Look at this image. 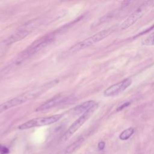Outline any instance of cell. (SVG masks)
Masks as SVG:
<instances>
[{
	"mask_svg": "<svg viewBox=\"0 0 154 154\" xmlns=\"http://www.w3.org/2000/svg\"><path fill=\"white\" fill-rule=\"evenodd\" d=\"M58 82V80L49 82L3 102L0 104V114L11 108L20 105L26 102L33 100L39 97L43 93H46L48 90L54 87Z\"/></svg>",
	"mask_w": 154,
	"mask_h": 154,
	"instance_id": "obj_1",
	"label": "cell"
},
{
	"mask_svg": "<svg viewBox=\"0 0 154 154\" xmlns=\"http://www.w3.org/2000/svg\"><path fill=\"white\" fill-rule=\"evenodd\" d=\"M116 28V26H111L109 28L100 31L96 34L77 43L76 45H74L71 48H70V49H69V53L73 54L77 52L103 40L105 38L107 37L112 32H113L115 31Z\"/></svg>",
	"mask_w": 154,
	"mask_h": 154,
	"instance_id": "obj_2",
	"label": "cell"
},
{
	"mask_svg": "<svg viewBox=\"0 0 154 154\" xmlns=\"http://www.w3.org/2000/svg\"><path fill=\"white\" fill-rule=\"evenodd\" d=\"M97 107L98 104L96 103L93 107H91L86 112L81 114V116L71 125V126L63 135L60 139L61 142H64L67 140L75 132H76V131L79 128H81L82 125L92 116V114L95 112Z\"/></svg>",
	"mask_w": 154,
	"mask_h": 154,
	"instance_id": "obj_3",
	"label": "cell"
},
{
	"mask_svg": "<svg viewBox=\"0 0 154 154\" xmlns=\"http://www.w3.org/2000/svg\"><path fill=\"white\" fill-rule=\"evenodd\" d=\"M63 114H55L47 117H38L29 120L18 126V129L20 130L27 129L34 127H39L47 126L53 124L61 119Z\"/></svg>",
	"mask_w": 154,
	"mask_h": 154,
	"instance_id": "obj_4",
	"label": "cell"
},
{
	"mask_svg": "<svg viewBox=\"0 0 154 154\" xmlns=\"http://www.w3.org/2000/svg\"><path fill=\"white\" fill-rule=\"evenodd\" d=\"M153 3L152 1H146L142 4L122 23L120 28L123 30L132 26L151 8Z\"/></svg>",
	"mask_w": 154,
	"mask_h": 154,
	"instance_id": "obj_5",
	"label": "cell"
},
{
	"mask_svg": "<svg viewBox=\"0 0 154 154\" xmlns=\"http://www.w3.org/2000/svg\"><path fill=\"white\" fill-rule=\"evenodd\" d=\"M53 38L51 37H43L32 43L27 49H26L21 54L19 60H23L26 57H29L31 55L35 54L42 48L46 47L50 43L52 42Z\"/></svg>",
	"mask_w": 154,
	"mask_h": 154,
	"instance_id": "obj_6",
	"label": "cell"
},
{
	"mask_svg": "<svg viewBox=\"0 0 154 154\" xmlns=\"http://www.w3.org/2000/svg\"><path fill=\"white\" fill-rule=\"evenodd\" d=\"M131 78H126L123 81L114 84L103 91V95L106 97H112L119 94L128 88L132 84Z\"/></svg>",
	"mask_w": 154,
	"mask_h": 154,
	"instance_id": "obj_7",
	"label": "cell"
},
{
	"mask_svg": "<svg viewBox=\"0 0 154 154\" xmlns=\"http://www.w3.org/2000/svg\"><path fill=\"white\" fill-rule=\"evenodd\" d=\"M67 97L63 96H58L54 97L48 101L45 102V103H42L40 106H38L35 109V112H42L45 111H47L49 109L53 108L55 106H57L61 103L67 102Z\"/></svg>",
	"mask_w": 154,
	"mask_h": 154,
	"instance_id": "obj_8",
	"label": "cell"
},
{
	"mask_svg": "<svg viewBox=\"0 0 154 154\" xmlns=\"http://www.w3.org/2000/svg\"><path fill=\"white\" fill-rule=\"evenodd\" d=\"M96 103L92 100H87L79 105L76 106L72 109V113L75 115H78L80 114H83L88 110L90 108L93 107Z\"/></svg>",
	"mask_w": 154,
	"mask_h": 154,
	"instance_id": "obj_9",
	"label": "cell"
},
{
	"mask_svg": "<svg viewBox=\"0 0 154 154\" xmlns=\"http://www.w3.org/2000/svg\"><path fill=\"white\" fill-rule=\"evenodd\" d=\"M29 33V31L26 29L23 30H20L18 32L12 34L10 35L6 41L7 44H11L13 43H15L16 42H18L20 40H22L26 36H27Z\"/></svg>",
	"mask_w": 154,
	"mask_h": 154,
	"instance_id": "obj_10",
	"label": "cell"
},
{
	"mask_svg": "<svg viewBox=\"0 0 154 154\" xmlns=\"http://www.w3.org/2000/svg\"><path fill=\"white\" fill-rule=\"evenodd\" d=\"M84 141V138H80L79 139H78L76 141H75V142H73V143H72L70 145H69L66 149V152L67 153H70L73 152L74 150H75L78 147H79V146L83 143V141Z\"/></svg>",
	"mask_w": 154,
	"mask_h": 154,
	"instance_id": "obj_11",
	"label": "cell"
},
{
	"mask_svg": "<svg viewBox=\"0 0 154 154\" xmlns=\"http://www.w3.org/2000/svg\"><path fill=\"white\" fill-rule=\"evenodd\" d=\"M134 132V129L132 128H128L124 130L119 135V138L121 140H126L129 139Z\"/></svg>",
	"mask_w": 154,
	"mask_h": 154,
	"instance_id": "obj_12",
	"label": "cell"
},
{
	"mask_svg": "<svg viewBox=\"0 0 154 154\" xmlns=\"http://www.w3.org/2000/svg\"><path fill=\"white\" fill-rule=\"evenodd\" d=\"M143 43L146 45H154V33L147 37L143 42Z\"/></svg>",
	"mask_w": 154,
	"mask_h": 154,
	"instance_id": "obj_13",
	"label": "cell"
},
{
	"mask_svg": "<svg viewBox=\"0 0 154 154\" xmlns=\"http://www.w3.org/2000/svg\"><path fill=\"white\" fill-rule=\"evenodd\" d=\"M9 149L5 146L0 144V154H8Z\"/></svg>",
	"mask_w": 154,
	"mask_h": 154,
	"instance_id": "obj_14",
	"label": "cell"
},
{
	"mask_svg": "<svg viewBox=\"0 0 154 154\" xmlns=\"http://www.w3.org/2000/svg\"><path fill=\"white\" fill-rule=\"evenodd\" d=\"M130 102H125V103H123L122 105H121L120 106H119L117 108V111H121V110H122L123 108H126V107H127L128 106H129V105H130Z\"/></svg>",
	"mask_w": 154,
	"mask_h": 154,
	"instance_id": "obj_15",
	"label": "cell"
},
{
	"mask_svg": "<svg viewBox=\"0 0 154 154\" xmlns=\"http://www.w3.org/2000/svg\"><path fill=\"white\" fill-rule=\"evenodd\" d=\"M105 143L104 141H100L99 143H98V149L100 150H102L104 149L105 147Z\"/></svg>",
	"mask_w": 154,
	"mask_h": 154,
	"instance_id": "obj_16",
	"label": "cell"
},
{
	"mask_svg": "<svg viewBox=\"0 0 154 154\" xmlns=\"http://www.w3.org/2000/svg\"><path fill=\"white\" fill-rule=\"evenodd\" d=\"M154 28V25H152L150 28H149V29H146L145 31H143V32H141V33H139V34H138L136 37H137V36H139V35H142V34H143L144 33H145V32H148V31H150L151 29H152L153 28Z\"/></svg>",
	"mask_w": 154,
	"mask_h": 154,
	"instance_id": "obj_17",
	"label": "cell"
}]
</instances>
